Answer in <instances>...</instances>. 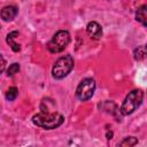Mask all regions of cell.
<instances>
[{
  "mask_svg": "<svg viewBox=\"0 0 147 147\" xmlns=\"http://www.w3.org/2000/svg\"><path fill=\"white\" fill-rule=\"evenodd\" d=\"M17 95H18V90H17L15 86L9 87V88L7 90V92H6V99H7L8 101H14V100L17 98Z\"/></svg>",
  "mask_w": 147,
  "mask_h": 147,
  "instance_id": "12",
  "label": "cell"
},
{
  "mask_svg": "<svg viewBox=\"0 0 147 147\" xmlns=\"http://www.w3.org/2000/svg\"><path fill=\"white\" fill-rule=\"evenodd\" d=\"M94 91H95V80L93 78H85L78 84L76 88V96L80 101H86L92 98Z\"/></svg>",
  "mask_w": 147,
  "mask_h": 147,
  "instance_id": "5",
  "label": "cell"
},
{
  "mask_svg": "<svg viewBox=\"0 0 147 147\" xmlns=\"http://www.w3.org/2000/svg\"><path fill=\"white\" fill-rule=\"evenodd\" d=\"M146 56V47L145 46H138V48H136L133 51V57L137 61H141L144 60Z\"/></svg>",
  "mask_w": 147,
  "mask_h": 147,
  "instance_id": "10",
  "label": "cell"
},
{
  "mask_svg": "<svg viewBox=\"0 0 147 147\" xmlns=\"http://www.w3.org/2000/svg\"><path fill=\"white\" fill-rule=\"evenodd\" d=\"M86 32L90 36V38L94 39V40H98L102 37V28L98 22H94V21H92L87 24Z\"/></svg>",
  "mask_w": 147,
  "mask_h": 147,
  "instance_id": "6",
  "label": "cell"
},
{
  "mask_svg": "<svg viewBox=\"0 0 147 147\" xmlns=\"http://www.w3.org/2000/svg\"><path fill=\"white\" fill-rule=\"evenodd\" d=\"M142 100H144V92L141 90H133L129 92V94L125 96L119 108V113L124 116L132 114L142 103Z\"/></svg>",
  "mask_w": 147,
  "mask_h": 147,
  "instance_id": "2",
  "label": "cell"
},
{
  "mask_svg": "<svg viewBox=\"0 0 147 147\" xmlns=\"http://www.w3.org/2000/svg\"><path fill=\"white\" fill-rule=\"evenodd\" d=\"M136 20L140 22L144 26L147 25V6L142 5L140 6L136 11Z\"/></svg>",
  "mask_w": 147,
  "mask_h": 147,
  "instance_id": "9",
  "label": "cell"
},
{
  "mask_svg": "<svg viewBox=\"0 0 147 147\" xmlns=\"http://www.w3.org/2000/svg\"><path fill=\"white\" fill-rule=\"evenodd\" d=\"M32 122L34 125L40 126L45 130H53L62 125V123L64 122V117L56 111H41L33 115Z\"/></svg>",
  "mask_w": 147,
  "mask_h": 147,
  "instance_id": "1",
  "label": "cell"
},
{
  "mask_svg": "<svg viewBox=\"0 0 147 147\" xmlns=\"http://www.w3.org/2000/svg\"><path fill=\"white\" fill-rule=\"evenodd\" d=\"M70 33L65 30H59L53 37L52 39L47 42V49L51 53H61L64 51V48H67V46L70 42Z\"/></svg>",
  "mask_w": 147,
  "mask_h": 147,
  "instance_id": "4",
  "label": "cell"
},
{
  "mask_svg": "<svg viewBox=\"0 0 147 147\" xmlns=\"http://www.w3.org/2000/svg\"><path fill=\"white\" fill-rule=\"evenodd\" d=\"M137 144H138V139L136 137H126L121 142H118V146H127V147H131V146H134Z\"/></svg>",
  "mask_w": 147,
  "mask_h": 147,
  "instance_id": "11",
  "label": "cell"
},
{
  "mask_svg": "<svg viewBox=\"0 0 147 147\" xmlns=\"http://www.w3.org/2000/svg\"><path fill=\"white\" fill-rule=\"evenodd\" d=\"M74 68V59L71 55L67 54L61 56L60 59H57L53 65L52 69V76L55 79H62L64 77H67L70 71Z\"/></svg>",
  "mask_w": 147,
  "mask_h": 147,
  "instance_id": "3",
  "label": "cell"
},
{
  "mask_svg": "<svg viewBox=\"0 0 147 147\" xmlns=\"http://www.w3.org/2000/svg\"><path fill=\"white\" fill-rule=\"evenodd\" d=\"M18 31H11V32H9L8 34H7V38H6V41H7V44L10 46V48L14 51V52H20L21 51V46L18 45V44H16L15 42V39L18 37Z\"/></svg>",
  "mask_w": 147,
  "mask_h": 147,
  "instance_id": "8",
  "label": "cell"
},
{
  "mask_svg": "<svg viewBox=\"0 0 147 147\" xmlns=\"http://www.w3.org/2000/svg\"><path fill=\"white\" fill-rule=\"evenodd\" d=\"M5 68H6V60H5V57L0 54V74H2V71L5 70Z\"/></svg>",
  "mask_w": 147,
  "mask_h": 147,
  "instance_id": "14",
  "label": "cell"
},
{
  "mask_svg": "<svg viewBox=\"0 0 147 147\" xmlns=\"http://www.w3.org/2000/svg\"><path fill=\"white\" fill-rule=\"evenodd\" d=\"M113 138V132L111 131H107V139L109 140V139H111Z\"/></svg>",
  "mask_w": 147,
  "mask_h": 147,
  "instance_id": "15",
  "label": "cell"
},
{
  "mask_svg": "<svg viewBox=\"0 0 147 147\" xmlns=\"http://www.w3.org/2000/svg\"><path fill=\"white\" fill-rule=\"evenodd\" d=\"M18 71H20V64L15 62V63L10 64L9 68L7 69V76H8V77H9V76L11 77V76H14L15 74H17Z\"/></svg>",
  "mask_w": 147,
  "mask_h": 147,
  "instance_id": "13",
  "label": "cell"
},
{
  "mask_svg": "<svg viewBox=\"0 0 147 147\" xmlns=\"http://www.w3.org/2000/svg\"><path fill=\"white\" fill-rule=\"evenodd\" d=\"M17 13H18V9L15 6H6L1 9L0 16L5 22H9V21H13L16 17Z\"/></svg>",
  "mask_w": 147,
  "mask_h": 147,
  "instance_id": "7",
  "label": "cell"
}]
</instances>
